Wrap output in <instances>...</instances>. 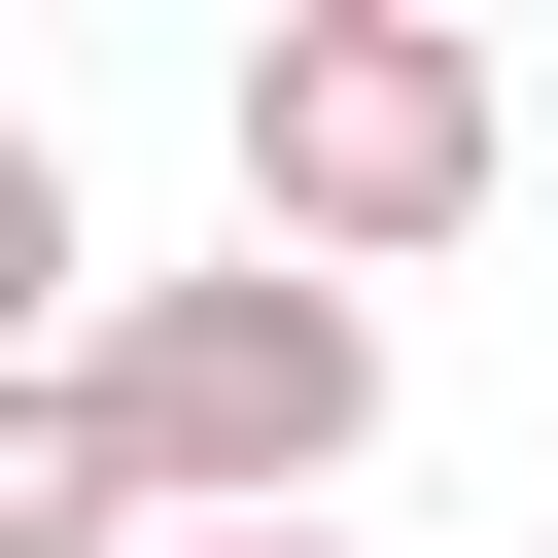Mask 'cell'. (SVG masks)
Segmentation results:
<instances>
[{
	"label": "cell",
	"instance_id": "3957f363",
	"mask_svg": "<svg viewBox=\"0 0 558 558\" xmlns=\"http://www.w3.org/2000/svg\"><path fill=\"white\" fill-rule=\"evenodd\" d=\"M0 558H174L140 453H105V384H0Z\"/></svg>",
	"mask_w": 558,
	"mask_h": 558
},
{
	"label": "cell",
	"instance_id": "5b68a950",
	"mask_svg": "<svg viewBox=\"0 0 558 558\" xmlns=\"http://www.w3.org/2000/svg\"><path fill=\"white\" fill-rule=\"evenodd\" d=\"M244 558H349V523H244Z\"/></svg>",
	"mask_w": 558,
	"mask_h": 558
},
{
	"label": "cell",
	"instance_id": "277c9868",
	"mask_svg": "<svg viewBox=\"0 0 558 558\" xmlns=\"http://www.w3.org/2000/svg\"><path fill=\"white\" fill-rule=\"evenodd\" d=\"M105 349V209H70V140L0 105V384H70Z\"/></svg>",
	"mask_w": 558,
	"mask_h": 558
},
{
	"label": "cell",
	"instance_id": "6da1fadb",
	"mask_svg": "<svg viewBox=\"0 0 558 558\" xmlns=\"http://www.w3.org/2000/svg\"><path fill=\"white\" fill-rule=\"evenodd\" d=\"M105 453H140V523L174 558H244V523H349V453H384V314L349 279H279V244H209V279H105Z\"/></svg>",
	"mask_w": 558,
	"mask_h": 558
},
{
	"label": "cell",
	"instance_id": "7a4b0ae2",
	"mask_svg": "<svg viewBox=\"0 0 558 558\" xmlns=\"http://www.w3.org/2000/svg\"><path fill=\"white\" fill-rule=\"evenodd\" d=\"M209 140H244V244H279V279H349V314H384L418 244H488V174H523V105H488V35H453V0H279Z\"/></svg>",
	"mask_w": 558,
	"mask_h": 558
}]
</instances>
